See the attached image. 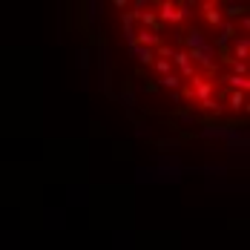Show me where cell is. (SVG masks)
Returning a JSON list of instances; mask_svg holds the SVG:
<instances>
[{
	"instance_id": "obj_1",
	"label": "cell",
	"mask_w": 250,
	"mask_h": 250,
	"mask_svg": "<svg viewBox=\"0 0 250 250\" xmlns=\"http://www.w3.org/2000/svg\"><path fill=\"white\" fill-rule=\"evenodd\" d=\"M158 9H161V12H158V18H161L164 23H181V21L187 18V9H184V6H178V3H161Z\"/></svg>"
},
{
	"instance_id": "obj_2",
	"label": "cell",
	"mask_w": 250,
	"mask_h": 250,
	"mask_svg": "<svg viewBox=\"0 0 250 250\" xmlns=\"http://www.w3.org/2000/svg\"><path fill=\"white\" fill-rule=\"evenodd\" d=\"M170 63H178V69H181V75H184V78H193V75H196L193 61H190V52H173Z\"/></svg>"
},
{
	"instance_id": "obj_3",
	"label": "cell",
	"mask_w": 250,
	"mask_h": 250,
	"mask_svg": "<svg viewBox=\"0 0 250 250\" xmlns=\"http://www.w3.org/2000/svg\"><path fill=\"white\" fill-rule=\"evenodd\" d=\"M135 43H138V46H147V49L161 46V35H158L155 29H141V32H138V38H135Z\"/></svg>"
},
{
	"instance_id": "obj_4",
	"label": "cell",
	"mask_w": 250,
	"mask_h": 250,
	"mask_svg": "<svg viewBox=\"0 0 250 250\" xmlns=\"http://www.w3.org/2000/svg\"><path fill=\"white\" fill-rule=\"evenodd\" d=\"M245 58H248V38H242V41L236 38L233 41V61L236 63H245Z\"/></svg>"
},
{
	"instance_id": "obj_5",
	"label": "cell",
	"mask_w": 250,
	"mask_h": 250,
	"mask_svg": "<svg viewBox=\"0 0 250 250\" xmlns=\"http://www.w3.org/2000/svg\"><path fill=\"white\" fill-rule=\"evenodd\" d=\"M204 15H207V21H210L213 26H222V21H225L222 9H219V6H213V3H207V6H204Z\"/></svg>"
},
{
	"instance_id": "obj_6",
	"label": "cell",
	"mask_w": 250,
	"mask_h": 250,
	"mask_svg": "<svg viewBox=\"0 0 250 250\" xmlns=\"http://www.w3.org/2000/svg\"><path fill=\"white\" fill-rule=\"evenodd\" d=\"M227 81H230V86H233V89H236V92H242V95H248V75H230L227 78Z\"/></svg>"
},
{
	"instance_id": "obj_7",
	"label": "cell",
	"mask_w": 250,
	"mask_h": 250,
	"mask_svg": "<svg viewBox=\"0 0 250 250\" xmlns=\"http://www.w3.org/2000/svg\"><path fill=\"white\" fill-rule=\"evenodd\" d=\"M132 49H135V55H138V61H141V63H152V61H155V49L138 46V43H132Z\"/></svg>"
},
{
	"instance_id": "obj_8",
	"label": "cell",
	"mask_w": 250,
	"mask_h": 250,
	"mask_svg": "<svg viewBox=\"0 0 250 250\" xmlns=\"http://www.w3.org/2000/svg\"><path fill=\"white\" fill-rule=\"evenodd\" d=\"M187 46H190L193 52L207 46V43H204V38H201V32H190V35H187Z\"/></svg>"
},
{
	"instance_id": "obj_9",
	"label": "cell",
	"mask_w": 250,
	"mask_h": 250,
	"mask_svg": "<svg viewBox=\"0 0 250 250\" xmlns=\"http://www.w3.org/2000/svg\"><path fill=\"white\" fill-rule=\"evenodd\" d=\"M161 86H167V89L173 86V89H178V86H181V78L170 72V75H164V78H161Z\"/></svg>"
},
{
	"instance_id": "obj_10",
	"label": "cell",
	"mask_w": 250,
	"mask_h": 250,
	"mask_svg": "<svg viewBox=\"0 0 250 250\" xmlns=\"http://www.w3.org/2000/svg\"><path fill=\"white\" fill-rule=\"evenodd\" d=\"M245 95H242V92H233V95H230V106H233V109H245Z\"/></svg>"
},
{
	"instance_id": "obj_11",
	"label": "cell",
	"mask_w": 250,
	"mask_h": 250,
	"mask_svg": "<svg viewBox=\"0 0 250 250\" xmlns=\"http://www.w3.org/2000/svg\"><path fill=\"white\" fill-rule=\"evenodd\" d=\"M155 69L161 72V78H164V75H170V72H173V69H170V61H161V58L155 61Z\"/></svg>"
},
{
	"instance_id": "obj_12",
	"label": "cell",
	"mask_w": 250,
	"mask_h": 250,
	"mask_svg": "<svg viewBox=\"0 0 250 250\" xmlns=\"http://www.w3.org/2000/svg\"><path fill=\"white\" fill-rule=\"evenodd\" d=\"M242 12H245L242 6H230V9H227V18H236V15H242Z\"/></svg>"
},
{
	"instance_id": "obj_13",
	"label": "cell",
	"mask_w": 250,
	"mask_h": 250,
	"mask_svg": "<svg viewBox=\"0 0 250 250\" xmlns=\"http://www.w3.org/2000/svg\"><path fill=\"white\" fill-rule=\"evenodd\" d=\"M233 69H236V75H245V72H248V63H236V61H233Z\"/></svg>"
}]
</instances>
